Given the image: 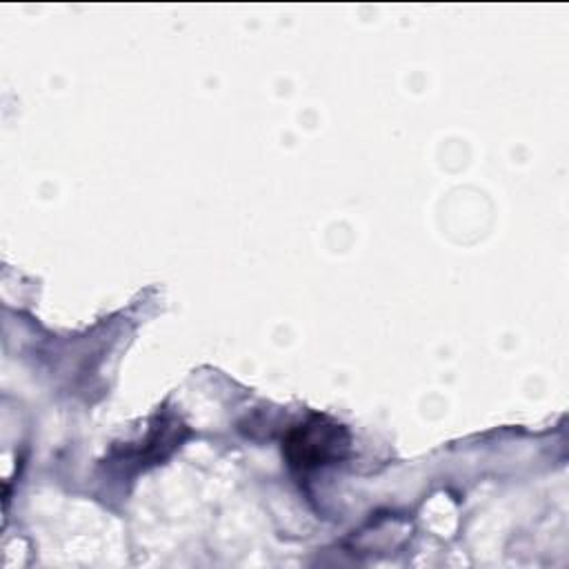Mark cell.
Segmentation results:
<instances>
[{
	"mask_svg": "<svg viewBox=\"0 0 569 569\" xmlns=\"http://www.w3.org/2000/svg\"><path fill=\"white\" fill-rule=\"evenodd\" d=\"M349 445V436L342 425L331 422L325 416L293 427L284 438V456L298 471H311L327 462L338 460Z\"/></svg>",
	"mask_w": 569,
	"mask_h": 569,
	"instance_id": "1",
	"label": "cell"
}]
</instances>
